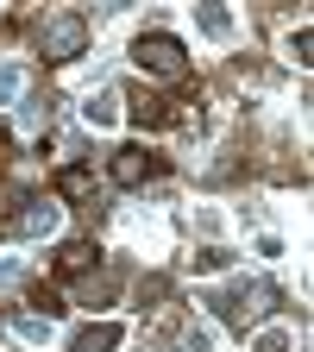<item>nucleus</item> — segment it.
Wrapping results in <instances>:
<instances>
[{
    "instance_id": "4468645a",
    "label": "nucleus",
    "mask_w": 314,
    "mask_h": 352,
    "mask_svg": "<svg viewBox=\"0 0 314 352\" xmlns=\"http://www.w3.org/2000/svg\"><path fill=\"white\" fill-rule=\"evenodd\" d=\"M227 264H233L227 245H201V252H195V271H208V277H214V271H227Z\"/></svg>"
},
{
    "instance_id": "423d86ee",
    "label": "nucleus",
    "mask_w": 314,
    "mask_h": 352,
    "mask_svg": "<svg viewBox=\"0 0 314 352\" xmlns=\"http://www.w3.org/2000/svg\"><path fill=\"white\" fill-rule=\"evenodd\" d=\"M120 340H126L120 321H88V327H76L69 352H120Z\"/></svg>"
},
{
    "instance_id": "7ed1b4c3",
    "label": "nucleus",
    "mask_w": 314,
    "mask_h": 352,
    "mask_svg": "<svg viewBox=\"0 0 314 352\" xmlns=\"http://www.w3.org/2000/svg\"><path fill=\"white\" fill-rule=\"evenodd\" d=\"M82 44H88V19H82L76 7H63V13L44 19V63H69V57H82Z\"/></svg>"
},
{
    "instance_id": "39448f33",
    "label": "nucleus",
    "mask_w": 314,
    "mask_h": 352,
    "mask_svg": "<svg viewBox=\"0 0 314 352\" xmlns=\"http://www.w3.org/2000/svg\"><path fill=\"white\" fill-rule=\"evenodd\" d=\"M13 227H19L25 239H51V233L63 227V208H57L51 195H25V201H19V220H13Z\"/></svg>"
},
{
    "instance_id": "6ab92c4d",
    "label": "nucleus",
    "mask_w": 314,
    "mask_h": 352,
    "mask_svg": "<svg viewBox=\"0 0 314 352\" xmlns=\"http://www.w3.org/2000/svg\"><path fill=\"white\" fill-rule=\"evenodd\" d=\"M139 296H145V302H164V296H170V283H164V277H145V283H139Z\"/></svg>"
},
{
    "instance_id": "f3484780",
    "label": "nucleus",
    "mask_w": 314,
    "mask_h": 352,
    "mask_svg": "<svg viewBox=\"0 0 314 352\" xmlns=\"http://www.w3.org/2000/svg\"><path fill=\"white\" fill-rule=\"evenodd\" d=\"M308 51H314V32H308V25H302V32H295V38H289V57H295V63H308Z\"/></svg>"
},
{
    "instance_id": "ddd939ff",
    "label": "nucleus",
    "mask_w": 314,
    "mask_h": 352,
    "mask_svg": "<svg viewBox=\"0 0 314 352\" xmlns=\"http://www.w3.org/2000/svg\"><path fill=\"white\" fill-rule=\"evenodd\" d=\"M51 113H57V101H51V95H32V101L19 107V126H25V132H38V126H51Z\"/></svg>"
},
{
    "instance_id": "1a4fd4ad",
    "label": "nucleus",
    "mask_w": 314,
    "mask_h": 352,
    "mask_svg": "<svg viewBox=\"0 0 314 352\" xmlns=\"http://www.w3.org/2000/svg\"><path fill=\"white\" fill-rule=\"evenodd\" d=\"M120 107H126V95H120V88H101V95H88V101H82V120L95 126V132H107V126L120 120Z\"/></svg>"
},
{
    "instance_id": "6e6552de",
    "label": "nucleus",
    "mask_w": 314,
    "mask_h": 352,
    "mask_svg": "<svg viewBox=\"0 0 314 352\" xmlns=\"http://www.w3.org/2000/svg\"><path fill=\"white\" fill-rule=\"evenodd\" d=\"M57 195H69V201H88V214H101V189H95V176H88L82 164H69V170L57 176Z\"/></svg>"
},
{
    "instance_id": "0eeeda50",
    "label": "nucleus",
    "mask_w": 314,
    "mask_h": 352,
    "mask_svg": "<svg viewBox=\"0 0 314 352\" xmlns=\"http://www.w3.org/2000/svg\"><path fill=\"white\" fill-rule=\"evenodd\" d=\"M57 277H88L101 264V252H95V239H69V245H57Z\"/></svg>"
},
{
    "instance_id": "f257e3e1",
    "label": "nucleus",
    "mask_w": 314,
    "mask_h": 352,
    "mask_svg": "<svg viewBox=\"0 0 314 352\" xmlns=\"http://www.w3.org/2000/svg\"><path fill=\"white\" fill-rule=\"evenodd\" d=\"M208 308L220 321H233V327H245V321H258L264 308H277V283L271 277H245V283H233V289H214L208 296Z\"/></svg>"
},
{
    "instance_id": "dca6fc26",
    "label": "nucleus",
    "mask_w": 314,
    "mask_h": 352,
    "mask_svg": "<svg viewBox=\"0 0 314 352\" xmlns=\"http://www.w3.org/2000/svg\"><path fill=\"white\" fill-rule=\"evenodd\" d=\"M19 88H25V76H19V69H0V107L19 101Z\"/></svg>"
},
{
    "instance_id": "f03ea898",
    "label": "nucleus",
    "mask_w": 314,
    "mask_h": 352,
    "mask_svg": "<svg viewBox=\"0 0 314 352\" xmlns=\"http://www.w3.org/2000/svg\"><path fill=\"white\" fill-rule=\"evenodd\" d=\"M132 63H139L145 76H164V82H176L189 69V51H183V38H170V32H145L139 44H132Z\"/></svg>"
},
{
    "instance_id": "9d476101",
    "label": "nucleus",
    "mask_w": 314,
    "mask_h": 352,
    "mask_svg": "<svg viewBox=\"0 0 314 352\" xmlns=\"http://www.w3.org/2000/svg\"><path fill=\"white\" fill-rule=\"evenodd\" d=\"M132 120H139L145 132H164V126H176V101H157V95H145L139 107H132Z\"/></svg>"
},
{
    "instance_id": "412c9836",
    "label": "nucleus",
    "mask_w": 314,
    "mask_h": 352,
    "mask_svg": "<svg viewBox=\"0 0 314 352\" xmlns=\"http://www.w3.org/2000/svg\"><path fill=\"white\" fill-rule=\"evenodd\" d=\"M13 277H19V264H13V258H0V283H13Z\"/></svg>"
},
{
    "instance_id": "aec40b11",
    "label": "nucleus",
    "mask_w": 314,
    "mask_h": 352,
    "mask_svg": "<svg viewBox=\"0 0 314 352\" xmlns=\"http://www.w3.org/2000/svg\"><path fill=\"white\" fill-rule=\"evenodd\" d=\"M32 302L44 308V315H63V302H57V289H32Z\"/></svg>"
},
{
    "instance_id": "9b49d317",
    "label": "nucleus",
    "mask_w": 314,
    "mask_h": 352,
    "mask_svg": "<svg viewBox=\"0 0 314 352\" xmlns=\"http://www.w3.org/2000/svg\"><path fill=\"white\" fill-rule=\"evenodd\" d=\"M195 19H201V32H208V38H233V19H227V7H220V0H201Z\"/></svg>"
},
{
    "instance_id": "2eb2a0df",
    "label": "nucleus",
    "mask_w": 314,
    "mask_h": 352,
    "mask_svg": "<svg viewBox=\"0 0 314 352\" xmlns=\"http://www.w3.org/2000/svg\"><path fill=\"white\" fill-rule=\"evenodd\" d=\"M13 327H19V340H32V346H38V340H51V321H44V315H19Z\"/></svg>"
},
{
    "instance_id": "a211bd4d",
    "label": "nucleus",
    "mask_w": 314,
    "mask_h": 352,
    "mask_svg": "<svg viewBox=\"0 0 314 352\" xmlns=\"http://www.w3.org/2000/svg\"><path fill=\"white\" fill-rule=\"evenodd\" d=\"M258 352H289V333H283V327H271V333L258 340Z\"/></svg>"
},
{
    "instance_id": "f8f14e48",
    "label": "nucleus",
    "mask_w": 314,
    "mask_h": 352,
    "mask_svg": "<svg viewBox=\"0 0 314 352\" xmlns=\"http://www.w3.org/2000/svg\"><path fill=\"white\" fill-rule=\"evenodd\" d=\"M113 289H120V277H113V271H101V277H95V271H88V277H82V289H76V296H82V302H88V308H95V302H107V296H113Z\"/></svg>"
},
{
    "instance_id": "20e7f679",
    "label": "nucleus",
    "mask_w": 314,
    "mask_h": 352,
    "mask_svg": "<svg viewBox=\"0 0 314 352\" xmlns=\"http://www.w3.org/2000/svg\"><path fill=\"white\" fill-rule=\"evenodd\" d=\"M157 170H164V157H151L145 145H120V151L107 157V176H113L120 189H139V183H151Z\"/></svg>"
}]
</instances>
